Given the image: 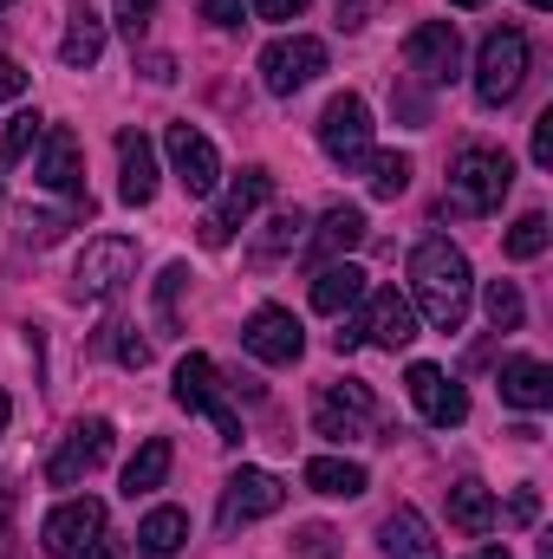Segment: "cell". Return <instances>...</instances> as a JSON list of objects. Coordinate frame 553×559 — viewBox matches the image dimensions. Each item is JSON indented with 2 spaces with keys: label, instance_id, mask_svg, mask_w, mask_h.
<instances>
[{
  "label": "cell",
  "instance_id": "obj_51",
  "mask_svg": "<svg viewBox=\"0 0 553 559\" xmlns=\"http://www.w3.org/2000/svg\"><path fill=\"white\" fill-rule=\"evenodd\" d=\"M528 7H553V0H528Z\"/></svg>",
  "mask_w": 553,
  "mask_h": 559
},
{
  "label": "cell",
  "instance_id": "obj_20",
  "mask_svg": "<svg viewBox=\"0 0 553 559\" xmlns=\"http://www.w3.org/2000/svg\"><path fill=\"white\" fill-rule=\"evenodd\" d=\"M378 547H385L391 559H443V547H436V534H430V521L416 514L411 501L385 514V527H378Z\"/></svg>",
  "mask_w": 553,
  "mask_h": 559
},
{
  "label": "cell",
  "instance_id": "obj_16",
  "mask_svg": "<svg viewBox=\"0 0 553 559\" xmlns=\"http://www.w3.org/2000/svg\"><path fill=\"white\" fill-rule=\"evenodd\" d=\"M242 345H248L261 365H299L306 332H299V319H293L286 306H255L248 325H242Z\"/></svg>",
  "mask_w": 553,
  "mask_h": 559
},
{
  "label": "cell",
  "instance_id": "obj_23",
  "mask_svg": "<svg viewBox=\"0 0 553 559\" xmlns=\"http://www.w3.org/2000/svg\"><path fill=\"white\" fill-rule=\"evenodd\" d=\"M358 241H365V209H352V202L326 209L319 228H313V254H319V267H326V261H345Z\"/></svg>",
  "mask_w": 553,
  "mask_h": 559
},
{
  "label": "cell",
  "instance_id": "obj_37",
  "mask_svg": "<svg viewBox=\"0 0 553 559\" xmlns=\"http://www.w3.org/2000/svg\"><path fill=\"white\" fill-rule=\"evenodd\" d=\"M111 13H118V26H125L131 39H143V33H150V13H156V0H118Z\"/></svg>",
  "mask_w": 553,
  "mask_h": 559
},
{
  "label": "cell",
  "instance_id": "obj_29",
  "mask_svg": "<svg viewBox=\"0 0 553 559\" xmlns=\"http://www.w3.org/2000/svg\"><path fill=\"white\" fill-rule=\"evenodd\" d=\"M183 540H189V514H183V508H150V514H143L138 547H143L150 559H169Z\"/></svg>",
  "mask_w": 553,
  "mask_h": 559
},
{
  "label": "cell",
  "instance_id": "obj_3",
  "mask_svg": "<svg viewBox=\"0 0 553 559\" xmlns=\"http://www.w3.org/2000/svg\"><path fill=\"white\" fill-rule=\"evenodd\" d=\"M521 79H528V33L521 26H495L482 39V52H475V98L495 111V105H508L521 92Z\"/></svg>",
  "mask_w": 553,
  "mask_h": 559
},
{
  "label": "cell",
  "instance_id": "obj_35",
  "mask_svg": "<svg viewBox=\"0 0 553 559\" xmlns=\"http://www.w3.org/2000/svg\"><path fill=\"white\" fill-rule=\"evenodd\" d=\"M183 280H189V267H183V261H169V267H163V280H156V319H163V325H176V293H183Z\"/></svg>",
  "mask_w": 553,
  "mask_h": 559
},
{
  "label": "cell",
  "instance_id": "obj_39",
  "mask_svg": "<svg viewBox=\"0 0 553 559\" xmlns=\"http://www.w3.org/2000/svg\"><path fill=\"white\" fill-rule=\"evenodd\" d=\"M20 92H26V66H20V59H7V52H0V105H13V98H20Z\"/></svg>",
  "mask_w": 553,
  "mask_h": 559
},
{
  "label": "cell",
  "instance_id": "obj_28",
  "mask_svg": "<svg viewBox=\"0 0 553 559\" xmlns=\"http://www.w3.org/2000/svg\"><path fill=\"white\" fill-rule=\"evenodd\" d=\"M449 527L489 534V527H495V495H489L482 481H456V488H449Z\"/></svg>",
  "mask_w": 553,
  "mask_h": 559
},
{
  "label": "cell",
  "instance_id": "obj_7",
  "mask_svg": "<svg viewBox=\"0 0 553 559\" xmlns=\"http://www.w3.org/2000/svg\"><path fill=\"white\" fill-rule=\"evenodd\" d=\"M319 150L339 163V169H358L372 156V105L358 92H339L326 111H319Z\"/></svg>",
  "mask_w": 553,
  "mask_h": 559
},
{
  "label": "cell",
  "instance_id": "obj_8",
  "mask_svg": "<svg viewBox=\"0 0 553 559\" xmlns=\"http://www.w3.org/2000/svg\"><path fill=\"white\" fill-rule=\"evenodd\" d=\"M105 501H92V495H72V501H59L52 514H46V527H39V547L52 559H79L92 554L98 540H105Z\"/></svg>",
  "mask_w": 553,
  "mask_h": 559
},
{
  "label": "cell",
  "instance_id": "obj_49",
  "mask_svg": "<svg viewBox=\"0 0 553 559\" xmlns=\"http://www.w3.org/2000/svg\"><path fill=\"white\" fill-rule=\"evenodd\" d=\"M7 417H13V404H7V391H0V436H7Z\"/></svg>",
  "mask_w": 553,
  "mask_h": 559
},
{
  "label": "cell",
  "instance_id": "obj_32",
  "mask_svg": "<svg viewBox=\"0 0 553 559\" xmlns=\"http://www.w3.org/2000/svg\"><path fill=\"white\" fill-rule=\"evenodd\" d=\"M39 138H46V118L39 111H13L7 131H0V163H20L26 150H39Z\"/></svg>",
  "mask_w": 553,
  "mask_h": 559
},
{
  "label": "cell",
  "instance_id": "obj_45",
  "mask_svg": "<svg viewBox=\"0 0 553 559\" xmlns=\"http://www.w3.org/2000/svg\"><path fill=\"white\" fill-rule=\"evenodd\" d=\"M7 527H13V481L0 475V534H7Z\"/></svg>",
  "mask_w": 553,
  "mask_h": 559
},
{
  "label": "cell",
  "instance_id": "obj_2",
  "mask_svg": "<svg viewBox=\"0 0 553 559\" xmlns=\"http://www.w3.org/2000/svg\"><path fill=\"white\" fill-rule=\"evenodd\" d=\"M508 189H515V163H508V150L469 143V150H456V163H449V202H443V209H462V215H495Z\"/></svg>",
  "mask_w": 553,
  "mask_h": 559
},
{
  "label": "cell",
  "instance_id": "obj_26",
  "mask_svg": "<svg viewBox=\"0 0 553 559\" xmlns=\"http://www.w3.org/2000/svg\"><path fill=\"white\" fill-rule=\"evenodd\" d=\"M169 462H176V449H169L163 436H150L138 455L125 462V495H131V501H138V495H156V488L169 481Z\"/></svg>",
  "mask_w": 553,
  "mask_h": 559
},
{
  "label": "cell",
  "instance_id": "obj_11",
  "mask_svg": "<svg viewBox=\"0 0 553 559\" xmlns=\"http://www.w3.org/2000/svg\"><path fill=\"white\" fill-rule=\"evenodd\" d=\"M105 455H111V423L105 417H85L66 429V442L52 449V462H46V481L52 488H79L92 468H105Z\"/></svg>",
  "mask_w": 553,
  "mask_h": 559
},
{
  "label": "cell",
  "instance_id": "obj_50",
  "mask_svg": "<svg viewBox=\"0 0 553 559\" xmlns=\"http://www.w3.org/2000/svg\"><path fill=\"white\" fill-rule=\"evenodd\" d=\"M449 7H489V0H449Z\"/></svg>",
  "mask_w": 553,
  "mask_h": 559
},
{
  "label": "cell",
  "instance_id": "obj_42",
  "mask_svg": "<svg viewBox=\"0 0 553 559\" xmlns=\"http://www.w3.org/2000/svg\"><path fill=\"white\" fill-rule=\"evenodd\" d=\"M118 358H125L131 371H143V365H150V345H143L138 332H125V338H118Z\"/></svg>",
  "mask_w": 553,
  "mask_h": 559
},
{
  "label": "cell",
  "instance_id": "obj_19",
  "mask_svg": "<svg viewBox=\"0 0 553 559\" xmlns=\"http://www.w3.org/2000/svg\"><path fill=\"white\" fill-rule=\"evenodd\" d=\"M156 143L143 138V131H125L118 138V195L131 202V209H143V202H156Z\"/></svg>",
  "mask_w": 553,
  "mask_h": 559
},
{
  "label": "cell",
  "instance_id": "obj_12",
  "mask_svg": "<svg viewBox=\"0 0 553 559\" xmlns=\"http://www.w3.org/2000/svg\"><path fill=\"white\" fill-rule=\"evenodd\" d=\"M280 501H286V488H280L268 468H235V475L222 481V508H215V521H222V534H235V527H248V521L280 514Z\"/></svg>",
  "mask_w": 553,
  "mask_h": 559
},
{
  "label": "cell",
  "instance_id": "obj_21",
  "mask_svg": "<svg viewBox=\"0 0 553 559\" xmlns=\"http://www.w3.org/2000/svg\"><path fill=\"white\" fill-rule=\"evenodd\" d=\"M502 404L541 417V411L553 404V371L541 365V358H508V365H502Z\"/></svg>",
  "mask_w": 553,
  "mask_h": 559
},
{
  "label": "cell",
  "instance_id": "obj_41",
  "mask_svg": "<svg viewBox=\"0 0 553 559\" xmlns=\"http://www.w3.org/2000/svg\"><path fill=\"white\" fill-rule=\"evenodd\" d=\"M534 163H541V169H553V111H541V118H534Z\"/></svg>",
  "mask_w": 553,
  "mask_h": 559
},
{
  "label": "cell",
  "instance_id": "obj_6",
  "mask_svg": "<svg viewBox=\"0 0 553 559\" xmlns=\"http://www.w3.org/2000/svg\"><path fill=\"white\" fill-rule=\"evenodd\" d=\"M176 404H183L189 417H209L222 442H242V417H235L228 397H222V371H215L202 352H189V358L176 365Z\"/></svg>",
  "mask_w": 553,
  "mask_h": 559
},
{
  "label": "cell",
  "instance_id": "obj_44",
  "mask_svg": "<svg viewBox=\"0 0 553 559\" xmlns=\"http://www.w3.org/2000/svg\"><path fill=\"white\" fill-rule=\"evenodd\" d=\"M508 514H515V521L528 527V521L541 514V495H534V488H515V501H508Z\"/></svg>",
  "mask_w": 553,
  "mask_h": 559
},
{
  "label": "cell",
  "instance_id": "obj_43",
  "mask_svg": "<svg viewBox=\"0 0 553 559\" xmlns=\"http://www.w3.org/2000/svg\"><path fill=\"white\" fill-rule=\"evenodd\" d=\"M358 345H365V332H358V319H352V312H345V325H339V332H332V352H339V358H345V352H358Z\"/></svg>",
  "mask_w": 553,
  "mask_h": 559
},
{
  "label": "cell",
  "instance_id": "obj_15",
  "mask_svg": "<svg viewBox=\"0 0 553 559\" xmlns=\"http://www.w3.org/2000/svg\"><path fill=\"white\" fill-rule=\"evenodd\" d=\"M404 66H411L423 85H449L462 72V39L449 20H423L411 39H404Z\"/></svg>",
  "mask_w": 553,
  "mask_h": 559
},
{
  "label": "cell",
  "instance_id": "obj_14",
  "mask_svg": "<svg viewBox=\"0 0 553 559\" xmlns=\"http://www.w3.org/2000/svg\"><path fill=\"white\" fill-rule=\"evenodd\" d=\"M163 150H169V169H176V182L189 195H215L222 189V156H215V143L202 138L196 124H169Z\"/></svg>",
  "mask_w": 553,
  "mask_h": 559
},
{
  "label": "cell",
  "instance_id": "obj_47",
  "mask_svg": "<svg viewBox=\"0 0 553 559\" xmlns=\"http://www.w3.org/2000/svg\"><path fill=\"white\" fill-rule=\"evenodd\" d=\"M79 559H118V547H111V540H98L92 554H79Z\"/></svg>",
  "mask_w": 553,
  "mask_h": 559
},
{
  "label": "cell",
  "instance_id": "obj_1",
  "mask_svg": "<svg viewBox=\"0 0 553 559\" xmlns=\"http://www.w3.org/2000/svg\"><path fill=\"white\" fill-rule=\"evenodd\" d=\"M469 299H475V274H469V254L443 235L416 241L411 248V306L423 312L430 332H462L469 319Z\"/></svg>",
  "mask_w": 553,
  "mask_h": 559
},
{
  "label": "cell",
  "instance_id": "obj_5",
  "mask_svg": "<svg viewBox=\"0 0 553 559\" xmlns=\"http://www.w3.org/2000/svg\"><path fill=\"white\" fill-rule=\"evenodd\" d=\"M131 280H138V241L98 235V241H85V254H79L72 293H79V299H118Z\"/></svg>",
  "mask_w": 553,
  "mask_h": 559
},
{
  "label": "cell",
  "instance_id": "obj_4",
  "mask_svg": "<svg viewBox=\"0 0 553 559\" xmlns=\"http://www.w3.org/2000/svg\"><path fill=\"white\" fill-rule=\"evenodd\" d=\"M268 195H274V169L248 163V169L222 189V202L202 215V248H228V241H235V228H248V222H255V209H268Z\"/></svg>",
  "mask_w": 553,
  "mask_h": 559
},
{
  "label": "cell",
  "instance_id": "obj_34",
  "mask_svg": "<svg viewBox=\"0 0 553 559\" xmlns=\"http://www.w3.org/2000/svg\"><path fill=\"white\" fill-rule=\"evenodd\" d=\"M293 559H339V534H332V527H319V521H313V527H299V534H293Z\"/></svg>",
  "mask_w": 553,
  "mask_h": 559
},
{
  "label": "cell",
  "instance_id": "obj_48",
  "mask_svg": "<svg viewBox=\"0 0 553 559\" xmlns=\"http://www.w3.org/2000/svg\"><path fill=\"white\" fill-rule=\"evenodd\" d=\"M469 559H508V547H475Z\"/></svg>",
  "mask_w": 553,
  "mask_h": 559
},
{
  "label": "cell",
  "instance_id": "obj_18",
  "mask_svg": "<svg viewBox=\"0 0 553 559\" xmlns=\"http://www.w3.org/2000/svg\"><path fill=\"white\" fill-rule=\"evenodd\" d=\"M358 332L378 345V352H404L416 338V306L404 299V293H372V306H365V319H358Z\"/></svg>",
  "mask_w": 553,
  "mask_h": 559
},
{
  "label": "cell",
  "instance_id": "obj_38",
  "mask_svg": "<svg viewBox=\"0 0 553 559\" xmlns=\"http://www.w3.org/2000/svg\"><path fill=\"white\" fill-rule=\"evenodd\" d=\"M242 13H248L242 0H202V20H209V26H222V33H235V26H242Z\"/></svg>",
  "mask_w": 553,
  "mask_h": 559
},
{
  "label": "cell",
  "instance_id": "obj_40",
  "mask_svg": "<svg viewBox=\"0 0 553 559\" xmlns=\"http://www.w3.org/2000/svg\"><path fill=\"white\" fill-rule=\"evenodd\" d=\"M248 13H255V20H299L306 0H248Z\"/></svg>",
  "mask_w": 553,
  "mask_h": 559
},
{
  "label": "cell",
  "instance_id": "obj_17",
  "mask_svg": "<svg viewBox=\"0 0 553 559\" xmlns=\"http://www.w3.org/2000/svg\"><path fill=\"white\" fill-rule=\"evenodd\" d=\"M33 176L52 189V195H72V202H92L85 195V163H79V138L66 131V124H46V138H39V163H33Z\"/></svg>",
  "mask_w": 553,
  "mask_h": 559
},
{
  "label": "cell",
  "instance_id": "obj_33",
  "mask_svg": "<svg viewBox=\"0 0 553 559\" xmlns=\"http://www.w3.org/2000/svg\"><path fill=\"white\" fill-rule=\"evenodd\" d=\"M548 235H553L548 215H541V209H528V215L508 228V261H541V254H548Z\"/></svg>",
  "mask_w": 553,
  "mask_h": 559
},
{
  "label": "cell",
  "instance_id": "obj_27",
  "mask_svg": "<svg viewBox=\"0 0 553 559\" xmlns=\"http://www.w3.org/2000/svg\"><path fill=\"white\" fill-rule=\"evenodd\" d=\"M358 169H365V182H372V195H378V202H398V195L411 189V176H416V163L404 156V150H372Z\"/></svg>",
  "mask_w": 553,
  "mask_h": 559
},
{
  "label": "cell",
  "instance_id": "obj_30",
  "mask_svg": "<svg viewBox=\"0 0 553 559\" xmlns=\"http://www.w3.org/2000/svg\"><path fill=\"white\" fill-rule=\"evenodd\" d=\"M72 215H92V202H79ZM72 215H66V209H26V215H20V241H26V248H52V241L72 228Z\"/></svg>",
  "mask_w": 553,
  "mask_h": 559
},
{
  "label": "cell",
  "instance_id": "obj_22",
  "mask_svg": "<svg viewBox=\"0 0 553 559\" xmlns=\"http://www.w3.org/2000/svg\"><path fill=\"white\" fill-rule=\"evenodd\" d=\"M358 299H365V267H352V261H326V267L313 274V312L345 319Z\"/></svg>",
  "mask_w": 553,
  "mask_h": 559
},
{
  "label": "cell",
  "instance_id": "obj_13",
  "mask_svg": "<svg viewBox=\"0 0 553 559\" xmlns=\"http://www.w3.org/2000/svg\"><path fill=\"white\" fill-rule=\"evenodd\" d=\"M404 391H411L416 417L430 423V429H456V423L469 417V391H462L443 365H411V371H404Z\"/></svg>",
  "mask_w": 553,
  "mask_h": 559
},
{
  "label": "cell",
  "instance_id": "obj_52",
  "mask_svg": "<svg viewBox=\"0 0 553 559\" xmlns=\"http://www.w3.org/2000/svg\"><path fill=\"white\" fill-rule=\"evenodd\" d=\"M0 7H13V0H0Z\"/></svg>",
  "mask_w": 553,
  "mask_h": 559
},
{
  "label": "cell",
  "instance_id": "obj_46",
  "mask_svg": "<svg viewBox=\"0 0 553 559\" xmlns=\"http://www.w3.org/2000/svg\"><path fill=\"white\" fill-rule=\"evenodd\" d=\"M339 26H365V7L358 0H339Z\"/></svg>",
  "mask_w": 553,
  "mask_h": 559
},
{
  "label": "cell",
  "instance_id": "obj_25",
  "mask_svg": "<svg viewBox=\"0 0 553 559\" xmlns=\"http://www.w3.org/2000/svg\"><path fill=\"white\" fill-rule=\"evenodd\" d=\"M306 488L326 495V501H358L365 495V468L345 462V455H313L306 462Z\"/></svg>",
  "mask_w": 553,
  "mask_h": 559
},
{
  "label": "cell",
  "instance_id": "obj_10",
  "mask_svg": "<svg viewBox=\"0 0 553 559\" xmlns=\"http://www.w3.org/2000/svg\"><path fill=\"white\" fill-rule=\"evenodd\" d=\"M319 72H326V39H313V33L274 39V46L261 52V85H268L274 98H293V92H306Z\"/></svg>",
  "mask_w": 553,
  "mask_h": 559
},
{
  "label": "cell",
  "instance_id": "obj_31",
  "mask_svg": "<svg viewBox=\"0 0 553 559\" xmlns=\"http://www.w3.org/2000/svg\"><path fill=\"white\" fill-rule=\"evenodd\" d=\"M482 306H489L495 332H521V319H528V299H521V286H515V280H489Z\"/></svg>",
  "mask_w": 553,
  "mask_h": 559
},
{
  "label": "cell",
  "instance_id": "obj_24",
  "mask_svg": "<svg viewBox=\"0 0 553 559\" xmlns=\"http://www.w3.org/2000/svg\"><path fill=\"white\" fill-rule=\"evenodd\" d=\"M98 52H105V20L92 7H72L66 13V39H59V59L72 72H85V66H98Z\"/></svg>",
  "mask_w": 553,
  "mask_h": 559
},
{
  "label": "cell",
  "instance_id": "obj_9",
  "mask_svg": "<svg viewBox=\"0 0 553 559\" xmlns=\"http://www.w3.org/2000/svg\"><path fill=\"white\" fill-rule=\"evenodd\" d=\"M372 423H378V397H372V384H352V378L326 384L313 404V429L326 442H358V436H372Z\"/></svg>",
  "mask_w": 553,
  "mask_h": 559
},
{
  "label": "cell",
  "instance_id": "obj_36",
  "mask_svg": "<svg viewBox=\"0 0 553 559\" xmlns=\"http://www.w3.org/2000/svg\"><path fill=\"white\" fill-rule=\"evenodd\" d=\"M299 228H306V215H299V209L274 215V222H268V241H261V261H268V254H280V248H293V241H299Z\"/></svg>",
  "mask_w": 553,
  "mask_h": 559
}]
</instances>
